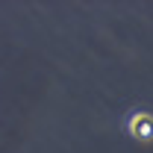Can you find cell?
I'll return each mask as SVG.
<instances>
[{"instance_id":"cell-1","label":"cell","mask_w":153,"mask_h":153,"mask_svg":"<svg viewBox=\"0 0 153 153\" xmlns=\"http://www.w3.org/2000/svg\"><path fill=\"white\" fill-rule=\"evenodd\" d=\"M130 133H133V138H138V141H150L153 138V115H147V112L133 115Z\"/></svg>"}]
</instances>
